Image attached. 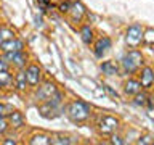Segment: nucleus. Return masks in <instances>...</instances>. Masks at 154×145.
Here are the masks:
<instances>
[{
    "label": "nucleus",
    "mask_w": 154,
    "mask_h": 145,
    "mask_svg": "<svg viewBox=\"0 0 154 145\" xmlns=\"http://www.w3.org/2000/svg\"><path fill=\"white\" fill-rule=\"evenodd\" d=\"M69 13H71V16H72L74 21H80L82 16L85 14V8H84V5H82L80 2H74V3H71Z\"/></svg>",
    "instance_id": "nucleus-10"
},
{
    "label": "nucleus",
    "mask_w": 154,
    "mask_h": 145,
    "mask_svg": "<svg viewBox=\"0 0 154 145\" xmlns=\"http://www.w3.org/2000/svg\"><path fill=\"white\" fill-rule=\"evenodd\" d=\"M56 85L55 84H51V82H45V84H42L40 87H38V90H37V100H42V102H47V100H50L53 95L56 94Z\"/></svg>",
    "instance_id": "nucleus-5"
},
{
    "label": "nucleus",
    "mask_w": 154,
    "mask_h": 145,
    "mask_svg": "<svg viewBox=\"0 0 154 145\" xmlns=\"http://www.w3.org/2000/svg\"><path fill=\"white\" fill-rule=\"evenodd\" d=\"M143 40L146 44H154V29H148L143 36Z\"/></svg>",
    "instance_id": "nucleus-22"
},
{
    "label": "nucleus",
    "mask_w": 154,
    "mask_h": 145,
    "mask_svg": "<svg viewBox=\"0 0 154 145\" xmlns=\"http://www.w3.org/2000/svg\"><path fill=\"white\" fill-rule=\"evenodd\" d=\"M143 29L140 24H133V26H130L127 29V32H125V42H127V45L130 47H138L140 44L143 40Z\"/></svg>",
    "instance_id": "nucleus-4"
},
{
    "label": "nucleus",
    "mask_w": 154,
    "mask_h": 145,
    "mask_svg": "<svg viewBox=\"0 0 154 145\" xmlns=\"http://www.w3.org/2000/svg\"><path fill=\"white\" fill-rule=\"evenodd\" d=\"M26 76H27V82L29 85H37L40 82V76H42V71L37 65H31L26 69Z\"/></svg>",
    "instance_id": "nucleus-7"
},
{
    "label": "nucleus",
    "mask_w": 154,
    "mask_h": 145,
    "mask_svg": "<svg viewBox=\"0 0 154 145\" xmlns=\"http://www.w3.org/2000/svg\"><path fill=\"white\" fill-rule=\"evenodd\" d=\"M112 143H117V145H122L124 140H120V137H117V135H112V140H111Z\"/></svg>",
    "instance_id": "nucleus-28"
},
{
    "label": "nucleus",
    "mask_w": 154,
    "mask_h": 145,
    "mask_svg": "<svg viewBox=\"0 0 154 145\" xmlns=\"http://www.w3.org/2000/svg\"><path fill=\"white\" fill-rule=\"evenodd\" d=\"M10 82H11V76H10V72L7 69H0V89L10 85Z\"/></svg>",
    "instance_id": "nucleus-18"
},
{
    "label": "nucleus",
    "mask_w": 154,
    "mask_h": 145,
    "mask_svg": "<svg viewBox=\"0 0 154 145\" xmlns=\"http://www.w3.org/2000/svg\"><path fill=\"white\" fill-rule=\"evenodd\" d=\"M0 50L3 53L7 52H21L23 50V42L18 40V39H8V40H3L2 47H0Z\"/></svg>",
    "instance_id": "nucleus-8"
},
{
    "label": "nucleus",
    "mask_w": 154,
    "mask_h": 145,
    "mask_svg": "<svg viewBox=\"0 0 154 145\" xmlns=\"http://www.w3.org/2000/svg\"><path fill=\"white\" fill-rule=\"evenodd\" d=\"M154 82V72L151 68H144L141 71V85L144 89H148V87H151V84Z\"/></svg>",
    "instance_id": "nucleus-12"
},
{
    "label": "nucleus",
    "mask_w": 154,
    "mask_h": 145,
    "mask_svg": "<svg viewBox=\"0 0 154 145\" xmlns=\"http://www.w3.org/2000/svg\"><path fill=\"white\" fill-rule=\"evenodd\" d=\"M146 100H148V95L146 94H140V92H138V94L135 95V103L140 105V106L146 105Z\"/></svg>",
    "instance_id": "nucleus-21"
},
{
    "label": "nucleus",
    "mask_w": 154,
    "mask_h": 145,
    "mask_svg": "<svg viewBox=\"0 0 154 145\" xmlns=\"http://www.w3.org/2000/svg\"><path fill=\"white\" fill-rule=\"evenodd\" d=\"M141 82H138V81H135V79H128L127 82H125V94H128V95H137L138 92H141Z\"/></svg>",
    "instance_id": "nucleus-11"
},
{
    "label": "nucleus",
    "mask_w": 154,
    "mask_h": 145,
    "mask_svg": "<svg viewBox=\"0 0 154 145\" xmlns=\"http://www.w3.org/2000/svg\"><path fill=\"white\" fill-rule=\"evenodd\" d=\"M61 94L56 92L50 100H47L43 105L38 106V113L45 119H55L61 114Z\"/></svg>",
    "instance_id": "nucleus-1"
},
{
    "label": "nucleus",
    "mask_w": 154,
    "mask_h": 145,
    "mask_svg": "<svg viewBox=\"0 0 154 145\" xmlns=\"http://www.w3.org/2000/svg\"><path fill=\"white\" fill-rule=\"evenodd\" d=\"M7 127H8V121L5 118H0V132H5Z\"/></svg>",
    "instance_id": "nucleus-25"
},
{
    "label": "nucleus",
    "mask_w": 154,
    "mask_h": 145,
    "mask_svg": "<svg viewBox=\"0 0 154 145\" xmlns=\"http://www.w3.org/2000/svg\"><path fill=\"white\" fill-rule=\"evenodd\" d=\"M2 44H3V37H2V34H0V47H2Z\"/></svg>",
    "instance_id": "nucleus-31"
},
{
    "label": "nucleus",
    "mask_w": 154,
    "mask_h": 145,
    "mask_svg": "<svg viewBox=\"0 0 154 145\" xmlns=\"http://www.w3.org/2000/svg\"><path fill=\"white\" fill-rule=\"evenodd\" d=\"M141 63H143L141 53H140L138 50H132V52H128L127 55L124 56L122 66H124L125 72H130V74H132V72H135L140 66H141Z\"/></svg>",
    "instance_id": "nucleus-3"
},
{
    "label": "nucleus",
    "mask_w": 154,
    "mask_h": 145,
    "mask_svg": "<svg viewBox=\"0 0 154 145\" xmlns=\"http://www.w3.org/2000/svg\"><path fill=\"white\" fill-rule=\"evenodd\" d=\"M109 48H111V39L109 37H101L95 45V55L101 58Z\"/></svg>",
    "instance_id": "nucleus-9"
},
{
    "label": "nucleus",
    "mask_w": 154,
    "mask_h": 145,
    "mask_svg": "<svg viewBox=\"0 0 154 145\" xmlns=\"http://www.w3.org/2000/svg\"><path fill=\"white\" fill-rule=\"evenodd\" d=\"M5 114H8L7 113V105L0 103V118H5Z\"/></svg>",
    "instance_id": "nucleus-27"
},
{
    "label": "nucleus",
    "mask_w": 154,
    "mask_h": 145,
    "mask_svg": "<svg viewBox=\"0 0 154 145\" xmlns=\"http://www.w3.org/2000/svg\"><path fill=\"white\" fill-rule=\"evenodd\" d=\"M29 143L31 145H37V143L48 145V143H51V139L48 137V135H45V134H37V135H34V137L29 140Z\"/></svg>",
    "instance_id": "nucleus-16"
},
{
    "label": "nucleus",
    "mask_w": 154,
    "mask_h": 145,
    "mask_svg": "<svg viewBox=\"0 0 154 145\" xmlns=\"http://www.w3.org/2000/svg\"><path fill=\"white\" fill-rule=\"evenodd\" d=\"M14 84H16V89L18 90H24L26 85L29 84L27 82V76H26V71H19L16 77H14Z\"/></svg>",
    "instance_id": "nucleus-15"
},
{
    "label": "nucleus",
    "mask_w": 154,
    "mask_h": 145,
    "mask_svg": "<svg viewBox=\"0 0 154 145\" xmlns=\"http://www.w3.org/2000/svg\"><path fill=\"white\" fill-rule=\"evenodd\" d=\"M101 71H103V74H106V76H116L119 72V66L116 61H104L103 65H101Z\"/></svg>",
    "instance_id": "nucleus-13"
},
{
    "label": "nucleus",
    "mask_w": 154,
    "mask_h": 145,
    "mask_svg": "<svg viewBox=\"0 0 154 145\" xmlns=\"http://www.w3.org/2000/svg\"><path fill=\"white\" fill-rule=\"evenodd\" d=\"M69 8H71V3H69V2L60 5V11H63V13H64V11H69Z\"/></svg>",
    "instance_id": "nucleus-26"
},
{
    "label": "nucleus",
    "mask_w": 154,
    "mask_h": 145,
    "mask_svg": "<svg viewBox=\"0 0 154 145\" xmlns=\"http://www.w3.org/2000/svg\"><path fill=\"white\" fill-rule=\"evenodd\" d=\"M90 114V108L87 106L84 102H72L67 105V116L72 121H85Z\"/></svg>",
    "instance_id": "nucleus-2"
},
{
    "label": "nucleus",
    "mask_w": 154,
    "mask_h": 145,
    "mask_svg": "<svg viewBox=\"0 0 154 145\" xmlns=\"http://www.w3.org/2000/svg\"><path fill=\"white\" fill-rule=\"evenodd\" d=\"M80 37L85 44H90L93 40V32H91V29L88 26H85V27H82V31H80Z\"/></svg>",
    "instance_id": "nucleus-20"
},
{
    "label": "nucleus",
    "mask_w": 154,
    "mask_h": 145,
    "mask_svg": "<svg viewBox=\"0 0 154 145\" xmlns=\"http://www.w3.org/2000/svg\"><path fill=\"white\" fill-rule=\"evenodd\" d=\"M51 143L53 145H71V143H74V140L71 137H64V135H56V137L51 139Z\"/></svg>",
    "instance_id": "nucleus-19"
},
{
    "label": "nucleus",
    "mask_w": 154,
    "mask_h": 145,
    "mask_svg": "<svg viewBox=\"0 0 154 145\" xmlns=\"http://www.w3.org/2000/svg\"><path fill=\"white\" fill-rule=\"evenodd\" d=\"M138 145H144V143H154V137L151 135H143V137H140V140H137Z\"/></svg>",
    "instance_id": "nucleus-23"
},
{
    "label": "nucleus",
    "mask_w": 154,
    "mask_h": 145,
    "mask_svg": "<svg viewBox=\"0 0 154 145\" xmlns=\"http://www.w3.org/2000/svg\"><path fill=\"white\" fill-rule=\"evenodd\" d=\"M26 60H27V56L24 55L23 50H21V52H16V53H14L10 63H13V65H14V66H18V68H23L24 65H26Z\"/></svg>",
    "instance_id": "nucleus-17"
},
{
    "label": "nucleus",
    "mask_w": 154,
    "mask_h": 145,
    "mask_svg": "<svg viewBox=\"0 0 154 145\" xmlns=\"http://www.w3.org/2000/svg\"><path fill=\"white\" fill-rule=\"evenodd\" d=\"M0 34H2L3 40H8V39H13L14 37V34L10 31V29H0Z\"/></svg>",
    "instance_id": "nucleus-24"
},
{
    "label": "nucleus",
    "mask_w": 154,
    "mask_h": 145,
    "mask_svg": "<svg viewBox=\"0 0 154 145\" xmlns=\"http://www.w3.org/2000/svg\"><path fill=\"white\" fill-rule=\"evenodd\" d=\"M38 2H40V5H42V7H45V8L50 7V2H48V0H38Z\"/></svg>",
    "instance_id": "nucleus-29"
},
{
    "label": "nucleus",
    "mask_w": 154,
    "mask_h": 145,
    "mask_svg": "<svg viewBox=\"0 0 154 145\" xmlns=\"http://www.w3.org/2000/svg\"><path fill=\"white\" fill-rule=\"evenodd\" d=\"M3 143H7V145H14V143H16V140H3Z\"/></svg>",
    "instance_id": "nucleus-30"
},
{
    "label": "nucleus",
    "mask_w": 154,
    "mask_h": 145,
    "mask_svg": "<svg viewBox=\"0 0 154 145\" xmlns=\"http://www.w3.org/2000/svg\"><path fill=\"white\" fill-rule=\"evenodd\" d=\"M119 126V121L112 116H103L100 121V130L103 134H112Z\"/></svg>",
    "instance_id": "nucleus-6"
},
{
    "label": "nucleus",
    "mask_w": 154,
    "mask_h": 145,
    "mask_svg": "<svg viewBox=\"0 0 154 145\" xmlns=\"http://www.w3.org/2000/svg\"><path fill=\"white\" fill-rule=\"evenodd\" d=\"M8 123L13 126V127H21L24 119H23V114L19 113V111H11V113L8 114Z\"/></svg>",
    "instance_id": "nucleus-14"
}]
</instances>
